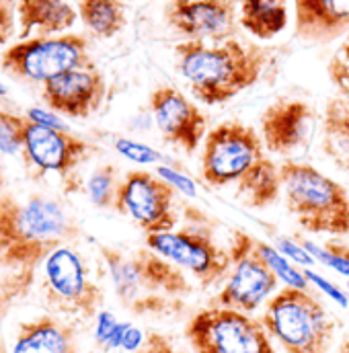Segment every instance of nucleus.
I'll use <instances>...</instances> for the list:
<instances>
[{"mask_svg": "<svg viewBox=\"0 0 349 353\" xmlns=\"http://www.w3.org/2000/svg\"><path fill=\"white\" fill-rule=\"evenodd\" d=\"M81 234V226L58 199L0 193V269L10 275L4 300L27 292L46 259Z\"/></svg>", "mask_w": 349, "mask_h": 353, "instance_id": "obj_1", "label": "nucleus"}, {"mask_svg": "<svg viewBox=\"0 0 349 353\" xmlns=\"http://www.w3.org/2000/svg\"><path fill=\"white\" fill-rule=\"evenodd\" d=\"M261 134L237 119L212 128L201 144V179L212 189L232 187L253 210L273 205L281 195L279 165L265 154Z\"/></svg>", "mask_w": 349, "mask_h": 353, "instance_id": "obj_2", "label": "nucleus"}, {"mask_svg": "<svg viewBox=\"0 0 349 353\" xmlns=\"http://www.w3.org/2000/svg\"><path fill=\"white\" fill-rule=\"evenodd\" d=\"M271 54L237 37L224 41L185 39L174 46L179 74L193 97L206 105H222L259 83Z\"/></svg>", "mask_w": 349, "mask_h": 353, "instance_id": "obj_3", "label": "nucleus"}, {"mask_svg": "<svg viewBox=\"0 0 349 353\" xmlns=\"http://www.w3.org/2000/svg\"><path fill=\"white\" fill-rule=\"evenodd\" d=\"M121 306L136 316H165L185 308L193 292L185 271L148 247L126 253L117 247L99 245Z\"/></svg>", "mask_w": 349, "mask_h": 353, "instance_id": "obj_4", "label": "nucleus"}, {"mask_svg": "<svg viewBox=\"0 0 349 353\" xmlns=\"http://www.w3.org/2000/svg\"><path fill=\"white\" fill-rule=\"evenodd\" d=\"M286 210L312 234H349V191L308 163L286 159L279 165Z\"/></svg>", "mask_w": 349, "mask_h": 353, "instance_id": "obj_5", "label": "nucleus"}, {"mask_svg": "<svg viewBox=\"0 0 349 353\" xmlns=\"http://www.w3.org/2000/svg\"><path fill=\"white\" fill-rule=\"evenodd\" d=\"M265 331L286 353H329L335 321L310 290L281 288L259 316Z\"/></svg>", "mask_w": 349, "mask_h": 353, "instance_id": "obj_6", "label": "nucleus"}, {"mask_svg": "<svg viewBox=\"0 0 349 353\" xmlns=\"http://www.w3.org/2000/svg\"><path fill=\"white\" fill-rule=\"evenodd\" d=\"M144 245L189 271L201 288H212L224 281L230 273V253L216 239L214 222L197 208L185 205V222L169 232L146 234Z\"/></svg>", "mask_w": 349, "mask_h": 353, "instance_id": "obj_7", "label": "nucleus"}, {"mask_svg": "<svg viewBox=\"0 0 349 353\" xmlns=\"http://www.w3.org/2000/svg\"><path fill=\"white\" fill-rule=\"evenodd\" d=\"M41 294L52 310L83 323L97 319L105 296L90 277L85 257L72 245L54 251L41 265Z\"/></svg>", "mask_w": 349, "mask_h": 353, "instance_id": "obj_8", "label": "nucleus"}, {"mask_svg": "<svg viewBox=\"0 0 349 353\" xmlns=\"http://www.w3.org/2000/svg\"><path fill=\"white\" fill-rule=\"evenodd\" d=\"M193 353H275L259 319L222 306L195 312L185 325Z\"/></svg>", "mask_w": 349, "mask_h": 353, "instance_id": "obj_9", "label": "nucleus"}, {"mask_svg": "<svg viewBox=\"0 0 349 353\" xmlns=\"http://www.w3.org/2000/svg\"><path fill=\"white\" fill-rule=\"evenodd\" d=\"M88 62H92L88 39L81 33L21 39L0 56V68L6 74L41 85Z\"/></svg>", "mask_w": 349, "mask_h": 353, "instance_id": "obj_10", "label": "nucleus"}, {"mask_svg": "<svg viewBox=\"0 0 349 353\" xmlns=\"http://www.w3.org/2000/svg\"><path fill=\"white\" fill-rule=\"evenodd\" d=\"M228 253L232 261L230 273L222 290L212 298V306L253 314L277 292L279 279L265 263L257 239L243 228H232Z\"/></svg>", "mask_w": 349, "mask_h": 353, "instance_id": "obj_11", "label": "nucleus"}, {"mask_svg": "<svg viewBox=\"0 0 349 353\" xmlns=\"http://www.w3.org/2000/svg\"><path fill=\"white\" fill-rule=\"evenodd\" d=\"M177 191L150 171H128L115 199V212L130 218L146 234L169 232L179 226Z\"/></svg>", "mask_w": 349, "mask_h": 353, "instance_id": "obj_12", "label": "nucleus"}, {"mask_svg": "<svg viewBox=\"0 0 349 353\" xmlns=\"http://www.w3.org/2000/svg\"><path fill=\"white\" fill-rule=\"evenodd\" d=\"M94 152L97 148L90 142L72 134L68 128H48L25 117L21 154L29 175L41 176L54 173L68 179Z\"/></svg>", "mask_w": 349, "mask_h": 353, "instance_id": "obj_13", "label": "nucleus"}, {"mask_svg": "<svg viewBox=\"0 0 349 353\" xmlns=\"http://www.w3.org/2000/svg\"><path fill=\"white\" fill-rule=\"evenodd\" d=\"M317 128V111L300 99H275L263 109L259 117L265 150L292 159L308 148Z\"/></svg>", "mask_w": 349, "mask_h": 353, "instance_id": "obj_14", "label": "nucleus"}, {"mask_svg": "<svg viewBox=\"0 0 349 353\" xmlns=\"http://www.w3.org/2000/svg\"><path fill=\"white\" fill-rule=\"evenodd\" d=\"M241 0H169L165 21L174 33L197 41L235 37Z\"/></svg>", "mask_w": 349, "mask_h": 353, "instance_id": "obj_15", "label": "nucleus"}, {"mask_svg": "<svg viewBox=\"0 0 349 353\" xmlns=\"http://www.w3.org/2000/svg\"><path fill=\"white\" fill-rule=\"evenodd\" d=\"M150 111L161 138L174 148L193 154L208 136L203 111L179 88L157 87L150 92Z\"/></svg>", "mask_w": 349, "mask_h": 353, "instance_id": "obj_16", "label": "nucleus"}, {"mask_svg": "<svg viewBox=\"0 0 349 353\" xmlns=\"http://www.w3.org/2000/svg\"><path fill=\"white\" fill-rule=\"evenodd\" d=\"M107 94L103 72L88 62L41 85L43 103L58 115L85 119L101 109Z\"/></svg>", "mask_w": 349, "mask_h": 353, "instance_id": "obj_17", "label": "nucleus"}, {"mask_svg": "<svg viewBox=\"0 0 349 353\" xmlns=\"http://www.w3.org/2000/svg\"><path fill=\"white\" fill-rule=\"evenodd\" d=\"M294 35L317 46L349 35V0H294Z\"/></svg>", "mask_w": 349, "mask_h": 353, "instance_id": "obj_18", "label": "nucleus"}, {"mask_svg": "<svg viewBox=\"0 0 349 353\" xmlns=\"http://www.w3.org/2000/svg\"><path fill=\"white\" fill-rule=\"evenodd\" d=\"M79 19V10L68 0H19V37H50L66 33Z\"/></svg>", "mask_w": 349, "mask_h": 353, "instance_id": "obj_19", "label": "nucleus"}, {"mask_svg": "<svg viewBox=\"0 0 349 353\" xmlns=\"http://www.w3.org/2000/svg\"><path fill=\"white\" fill-rule=\"evenodd\" d=\"M12 353H81L77 333L64 321L43 314L19 327Z\"/></svg>", "mask_w": 349, "mask_h": 353, "instance_id": "obj_20", "label": "nucleus"}, {"mask_svg": "<svg viewBox=\"0 0 349 353\" xmlns=\"http://www.w3.org/2000/svg\"><path fill=\"white\" fill-rule=\"evenodd\" d=\"M321 150L333 165L349 175V99L331 97L321 121Z\"/></svg>", "mask_w": 349, "mask_h": 353, "instance_id": "obj_21", "label": "nucleus"}, {"mask_svg": "<svg viewBox=\"0 0 349 353\" xmlns=\"http://www.w3.org/2000/svg\"><path fill=\"white\" fill-rule=\"evenodd\" d=\"M288 23V0H241L239 4V25L261 41L279 35Z\"/></svg>", "mask_w": 349, "mask_h": 353, "instance_id": "obj_22", "label": "nucleus"}, {"mask_svg": "<svg viewBox=\"0 0 349 353\" xmlns=\"http://www.w3.org/2000/svg\"><path fill=\"white\" fill-rule=\"evenodd\" d=\"M79 17L94 37L111 39L128 23L123 0H79Z\"/></svg>", "mask_w": 349, "mask_h": 353, "instance_id": "obj_23", "label": "nucleus"}, {"mask_svg": "<svg viewBox=\"0 0 349 353\" xmlns=\"http://www.w3.org/2000/svg\"><path fill=\"white\" fill-rule=\"evenodd\" d=\"M121 179L123 176H119L117 165L113 163L99 165L87 181V195L90 203L99 210H113Z\"/></svg>", "mask_w": 349, "mask_h": 353, "instance_id": "obj_24", "label": "nucleus"}, {"mask_svg": "<svg viewBox=\"0 0 349 353\" xmlns=\"http://www.w3.org/2000/svg\"><path fill=\"white\" fill-rule=\"evenodd\" d=\"M257 247L259 253L263 255L265 263L269 265V269L277 275V279L281 283H286L288 288H298V290H310V283L304 275V269H300L298 265H294L286 255H281L277 251V247L263 243L257 239Z\"/></svg>", "mask_w": 349, "mask_h": 353, "instance_id": "obj_25", "label": "nucleus"}, {"mask_svg": "<svg viewBox=\"0 0 349 353\" xmlns=\"http://www.w3.org/2000/svg\"><path fill=\"white\" fill-rule=\"evenodd\" d=\"M310 255L315 261L323 263L325 267L337 271L339 275L349 279V245L339 241V239H331L323 245H315L312 241H304V239H296Z\"/></svg>", "mask_w": 349, "mask_h": 353, "instance_id": "obj_26", "label": "nucleus"}, {"mask_svg": "<svg viewBox=\"0 0 349 353\" xmlns=\"http://www.w3.org/2000/svg\"><path fill=\"white\" fill-rule=\"evenodd\" d=\"M23 128L25 115H17L0 109V152L2 154H21L23 152Z\"/></svg>", "mask_w": 349, "mask_h": 353, "instance_id": "obj_27", "label": "nucleus"}, {"mask_svg": "<svg viewBox=\"0 0 349 353\" xmlns=\"http://www.w3.org/2000/svg\"><path fill=\"white\" fill-rule=\"evenodd\" d=\"M115 150L126 157L132 163H140V165H150V163H159L163 157L159 150H154L152 146H146L142 142H134L128 138H117L115 140Z\"/></svg>", "mask_w": 349, "mask_h": 353, "instance_id": "obj_28", "label": "nucleus"}, {"mask_svg": "<svg viewBox=\"0 0 349 353\" xmlns=\"http://www.w3.org/2000/svg\"><path fill=\"white\" fill-rule=\"evenodd\" d=\"M304 275H306V279H308V283H310V285L319 288L323 294H327V296H329L333 302H337L341 308H348L349 306L348 292H343L339 285H335V283H333V281H329L327 277H323V275L315 273L312 269H304Z\"/></svg>", "mask_w": 349, "mask_h": 353, "instance_id": "obj_29", "label": "nucleus"}, {"mask_svg": "<svg viewBox=\"0 0 349 353\" xmlns=\"http://www.w3.org/2000/svg\"><path fill=\"white\" fill-rule=\"evenodd\" d=\"M17 2L19 0H0V46L8 43L19 27Z\"/></svg>", "mask_w": 349, "mask_h": 353, "instance_id": "obj_30", "label": "nucleus"}, {"mask_svg": "<svg viewBox=\"0 0 349 353\" xmlns=\"http://www.w3.org/2000/svg\"><path fill=\"white\" fill-rule=\"evenodd\" d=\"M277 251L281 253V255H286L290 261H294V263L302 265L304 269H308L310 265H315L317 261L312 259V255L298 243V241H292V239H277Z\"/></svg>", "mask_w": 349, "mask_h": 353, "instance_id": "obj_31", "label": "nucleus"}, {"mask_svg": "<svg viewBox=\"0 0 349 353\" xmlns=\"http://www.w3.org/2000/svg\"><path fill=\"white\" fill-rule=\"evenodd\" d=\"M157 175L161 176V179H165L177 193H183V195H187V197H195V183H193L189 176L179 173L173 167H165V165H163V167L157 169Z\"/></svg>", "mask_w": 349, "mask_h": 353, "instance_id": "obj_32", "label": "nucleus"}, {"mask_svg": "<svg viewBox=\"0 0 349 353\" xmlns=\"http://www.w3.org/2000/svg\"><path fill=\"white\" fill-rule=\"evenodd\" d=\"M134 353H185V352L177 350V347L173 345V341H171L169 337H165L163 333L150 331V333H146L142 347Z\"/></svg>", "mask_w": 349, "mask_h": 353, "instance_id": "obj_33", "label": "nucleus"}, {"mask_svg": "<svg viewBox=\"0 0 349 353\" xmlns=\"http://www.w3.org/2000/svg\"><path fill=\"white\" fill-rule=\"evenodd\" d=\"M117 323H119V321H117L111 312H107V310H101V312L97 314L94 343H97V347H99V350H103V347H105V343L109 341V337H111V333L115 331Z\"/></svg>", "mask_w": 349, "mask_h": 353, "instance_id": "obj_34", "label": "nucleus"}, {"mask_svg": "<svg viewBox=\"0 0 349 353\" xmlns=\"http://www.w3.org/2000/svg\"><path fill=\"white\" fill-rule=\"evenodd\" d=\"M27 119H31L33 123H39V125H48V128H60V130H66V125L62 123V119L56 115V113H48L43 109H29L25 113Z\"/></svg>", "mask_w": 349, "mask_h": 353, "instance_id": "obj_35", "label": "nucleus"}, {"mask_svg": "<svg viewBox=\"0 0 349 353\" xmlns=\"http://www.w3.org/2000/svg\"><path fill=\"white\" fill-rule=\"evenodd\" d=\"M144 337L146 335H142V331H138L136 327H130L128 329V333H126V337H123V343H121V350H126V352H138L140 347H142V343H144Z\"/></svg>", "mask_w": 349, "mask_h": 353, "instance_id": "obj_36", "label": "nucleus"}, {"mask_svg": "<svg viewBox=\"0 0 349 353\" xmlns=\"http://www.w3.org/2000/svg\"><path fill=\"white\" fill-rule=\"evenodd\" d=\"M337 56H339L341 60H346V62H348V64H349V39H348V41H346V43H343V46H341V50L337 52ZM341 94H343L346 99H349V88H348V90H343Z\"/></svg>", "mask_w": 349, "mask_h": 353, "instance_id": "obj_37", "label": "nucleus"}, {"mask_svg": "<svg viewBox=\"0 0 349 353\" xmlns=\"http://www.w3.org/2000/svg\"><path fill=\"white\" fill-rule=\"evenodd\" d=\"M337 353H349V337H346L341 343H339V347H337Z\"/></svg>", "mask_w": 349, "mask_h": 353, "instance_id": "obj_38", "label": "nucleus"}, {"mask_svg": "<svg viewBox=\"0 0 349 353\" xmlns=\"http://www.w3.org/2000/svg\"><path fill=\"white\" fill-rule=\"evenodd\" d=\"M4 189V173H2V152H0V193Z\"/></svg>", "mask_w": 349, "mask_h": 353, "instance_id": "obj_39", "label": "nucleus"}, {"mask_svg": "<svg viewBox=\"0 0 349 353\" xmlns=\"http://www.w3.org/2000/svg\"><path fill=\"white\" fill-rule=\"evenodd\" d=\"M4 94H6V88L0 85V97H4Z\"/></svg>", "mask_w": 349, "mask_h": 353, "instance_id": "obj_40", "label": "nucleus"}, {"mask_svg": "<svg viewBox=\"0 0 349 353\" xmlns=\"http://www.w3.org/2000/svg\"><path fill=\"white\" fill-rule=\"evenodd\" d=\"M2 304H4V298H2V294H0V312H2Z\"/></svg>", "mask_w": 349, "mask_h": 353, "instance_id": "obj_41", "label": "nucleus"}, {"mask_svg": "<svg viewBox=\"0 0 349 353\" xmlns=\"http://www.w3.org/2000/svg\"><path fill=\"white\" fill-rule=\"evenodd\" d=\"M348 292H349V279H348Z\"/></svg>", "mask_w": 349, "mask_h": 353, "instance_id": "obj_42", "label": "nucleus"}]
</instances>
